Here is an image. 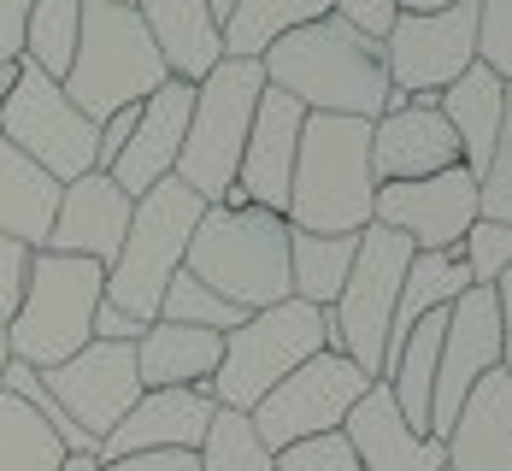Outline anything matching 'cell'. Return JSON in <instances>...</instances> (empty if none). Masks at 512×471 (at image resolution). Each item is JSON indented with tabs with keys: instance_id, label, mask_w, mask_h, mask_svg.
Segmentation results:
<instances>
[{
	"instance_id": "cell-1",
	"label": "cell",
	"mask_w": 512,
	"mask_h": 471,
	"mask_svg": "<svg viewBox=\"0 0 512 471\" xmlns=\"http://www.w3.org/2000/svg\"><path fill=\"white\" fill-rule=\"evenodd\" d=\"M265 83L295 95L307 112L324 118H365L377 124L383 101H389V65H383V42H371L365 30L342 24L336 12L318 18L307 30L283 36L277 48L259 59Z\"/></svg>"
},
{
	"instance_id": "cell-2",
	"label": "cell",
	"mask_w": 512,
	"mask_h": 471,
	"mask_svg": "<svg viewBox=\"0 0 512 471\" xmlns=\"http://www.w3.org/2000/svg\"><path fill=\"white\" fill-rule=\"evenodd\" d=\"M377 207V177H371V124L365 118H324L307 112L295 183H289V230L312 236H359Z\"/></svg>"
},
{
	"instance_id": "cell-3",
	"label": "cell",
	"mask_w": 512,
	"mask_h": 471,
	"mask_svg": "<svg viewBox=\"0 0 512 471\" xmlns=\"http://www.w3.org/2000/svg\"><path fill=\"white\" fill-rule=\"evenodd\" d=\"M189 277L224 295L242 313H265L289 301V218L265 207H206L189 236Z\"/></svg>"
},
{
	"instance_id": "cell-4",
	"label": "cell",
	"mask_w": 512,
	"mask_h": 471,
	"mask_svg": "<svg viewBox=\"0 0 512 471\" xmlns=\"http://www.w3.org/2000/svg\"><path fill=\"white\" fill-rule=\"evenodd\" d=\"M159 83H171V71L154 53V36H148L142 12L136 6H112V0H83L77 59H71V71L59 83L65 101L101 130L112 112L142 106Z\"/></svg>"
},
{
	"instance_id": "cell-5",
	"label": "cell",
	"mask_w": 512,
	"mask_h": 471,
	"mask_svg": "<svg viewBox=\"0 0 512 471\" xmlns=\"http://www.w3.org/2000/svg\"><path fill=\"white\" fill-rule=\"evenodd\" d=\"M106 301V265L71 254H36L24 307L6 324V354L36 371L65 366L95 342V307Z\"/></svg>"
},
{
	"instance_id": "cell-6",
	"label": "cell",
	"mask_w": 512,
	"mask_h": 471,
	"mask_svg": "<svg viewBox=\"0 0 512 471\" xmlns=\"http://www.w3.org/2000/svg\"><path fill=\"white\" fill-rule=\"evenodd\" d=\"M201 212H206V201L195 189H183L177 177H165L159 189H148V195L136 201L130 236H124L118 260L106 271V301H112L118 313L142 318V324L159 318V301H165L171 277L189 260V236H195Z\"/></svg>"
},
{
	"instance_id": "cell-7",
	"label": "cell",
	"mask_w": 512,
	"mask_h": 471,
	"mask_svg": "<svg viewBox=\"0 0 512 471\" xmlns=\"http://www.w3.org/2000/svg\"><path fill=\"white\" fill-rule=\"evenodd\" d=\"M259 95H265V71L259 59H224L206 83H195V112H189V136L177 154V183L195 189L206 207H218L236 189L242 148L254 130Z\"/></svg>"
},
{
	"instance_id": "cell-8",
	"label": "cell",
	"mask_w": 512,
	"mask_h": 471,
	"mask_svg": "<svg viewBox=\"0 0 512 471\" xmlns=\"http://www.w3.org/2000/svg\"><path fill=\"white\" fill-rule=\"evenodd\" d=\"M324 348H330V318L289 295V301H277L265 313H248L242 330L224 336V360H218V377L206 389H212L218 407L254 413L283 377H295Z\"/></svg>"
},
{
	"instance_id": "cell-9",
	"label": "cell",
	"mask_w": 512,
	"mask_h": 471,
	"mask_svg": "<svg viewBox=\"0 0 512 471\" xmlns=\"http://www.w3.org/2000/svg\"><path fill=\"white\" fill-rule=\"evenodd\" d=\"M412 265V242L383 230V224H365L359 230V254L354 271L330 307V348L348 354L371 383L383 377V354H389V324H395V301H401V283H407Z\"/></svg>"
},
{
	"instance_id": "cell-10",
	"label": "cell",
	"mask_w": 512,
	"mask_h": 471,
	"mask_svg": "<svg viewBox=\"0 0 512 471\" xmlns=\"http://www.w3.org/2000/svg\"><path fill=\"white\" fill-rule=\"evenodd\" d=\"M0 142H12L24 159H36L53 183H77L95 171V148H101V130L65 101V89L42 77L36 65L18 59V83L0 106Z\"/></svg>"
},
{
	"instance_id": "cell-11",
	"label": "cell",
	"mask_w": 512,
	"mask_h": 471,
	"mask_svg": "<svg viewBox=\"0 0 512 471\" xmlns=\"http://www.w3.org/2000/svg\"><path fill=\"white\" fill-rule=\"evenodd\" d=\"M365 389H371V377H365L348 354L324 348V354H312L295 377H283L248 419H254L259 442H265L271 454H283V448H295V442H312V436L342 430L348 413L365 401Z\"/></svg>"
},
{
	"instance_id": "cell-12",
	"label": "cell",
	"mask_w": 512,
	"mask_h": 471,
	"mask_svg": "<svg viewBox=\"0 0 512 471\" xmlns=\"http://www.w3.org/2000/svg\"><path fill=\"white\" fill-rule=\"evenodd\" d=\"M383 65L389 89H401L418 106H436V95L477 65V0H460L430 18H395L383 36Z\"/></svg>"
},
{
	"instance_id": "cell-13",
	"label": "cell",
	"mask_w": 512,
	"mask_h": 471,
	"mask_svg": "<svg viewBox=\"0 0 512 471\" xmlns=\"http://www.w3.org/2000/svg\"><path fill=\"white\" fill-rule=\"evenodd\" d=\"M371 224L407 236L412 254H454L477 224V177L465 165H448L418 183H377Z\"/></svg>"
},
{
	"instance_id": "cell-14",
	"label": "cell",
	"mask_w": 512,
	"mask_h": 471,
	"mask_svg": "<svg viewBox=\"0 0 512 471\" xmlns=\"http://www.w3.org/2000/svg\"><path fill=\"white\" fill-rule=\"evenodd\" d=\"M501 366V307L495 289H465L448 307L442 330V360H436V389H430V436L448 442V430L460 419L465 395Z\"/></svg>"
},
{
	"instance_id": "cell-15",
	"label": "cell",
	"mask_w": 512,
	"mask_h": 471,
	"mask_svg": "<svg viewBox=\"0 0 512 471\" xmlns=\"http://www.w3.org/2000/svg\"><path fill=\"white\" fill-rule=\"evenodd\" d=\"M42 383L65 407V419L83 436H95V442H106L124 424V413L142 401V377H136V348L130 342H89L65 366L42 371Z\"/></svg>"
},
{
	"instance_id": "cell-16",
	"label": "cell",
	"mask_w": 512,
	"mask_h": 471,
	"mask_svg": "<svg viewBox=\"0 0 512 471\" xmlns=\"http://www.w3.org/2000/svg\"><path fill=\"white\" fill-rule=\"evenodd\" d=\"M301 130H307V106L265 83L254 130H248V148H242L236 189H230L218 207H265V212L283 218L289 183H295V154H301Z\"/></svg>"
},
{
	"instance_id": "cell-17",
	"label": "cell",
	"mask_w": 512,
	"mask_h": 471,
	"mask_svg": "<svg viewBox=\"0 0 512 471\" xmlns=\"http://www.w3.org/2000/svg\"><path fill=\"white\" fill-rule=\"evenodd\" d=\"M189 112H195V89L189 83H159L154 95L142 101L136 112V130H130V142H124V154L118 165L106 171L130 201H142L148 189H159L171 171H177V154H183V136H189Z\"/></svg>"
},
{
	"instance_id": "cell-18",
	"label": "cell",
	"mask_w": 512,
	"mask_h": 471,
	"mask_svg": "<svg viewBox=\"0 0 512 471\" xmlns=\"http://www.w3.org/2000/svg\"><path fill=\"white\" fill-rule=\"evenodd\" d=\"M130 212L136 201L106 177V171H89L77 183H65L59 195V218H53L48 254H71V260H95L112 271L124 236H130Z\"/></svg>"
},
{
	"instance_id": "cell-19",
	"label": "cell",
	"mask_w": 512,
	"mask_h": 471,
	"mask_svg": "<svg viewBox=\"0 0 512 471\" xmlns=\"http://www.w3.org/2000/svg\"><path fill=\"white\" fill-rule=\"evenodd\" d=\"M218 413L212 389H142V401L124 413V424L101 442V460H124V454H159V448H183L201 454L206 424Z\"/></svg>"
},
{
	"instance_id": "cell-20",
	"label": "cell",
	"mask_w": 512,
	"mask_h": 471,
	"mask_svg": "<svg viewBox=\"0 0 512 471\" xmlns=\"http://www.w3.org/2000/svg\"><path fill=\"white\" fill-rule=\"evenodd\" d=\"M359 471H448V448L424 430H412L389 395V383H371L348 424H342Z\"/></svg>"
},
{
	"instance_id": "cell-21",
	"label": "cell",
	"mask_w": 512,
	"mask_h": 471,
	"mask_svg": "<svg viewBox=\"0 0 512 471\" xmlns=\"http://www.w3.org/2000/svg\"><path fill=\"white\" fill-rule=\"evenodd\" d=\"M460 165V142L436 106H401L371 124V177L377 183H418Z\"/></svg>"
},
{
	"instance_id": "cell-22",
	"label": "cell",
	"mask_w": 512,
	"mask_h": 471,
	"mask_svg": "<svg viewBox=\"0 0 512 471\" xmlns=\"http://www.w3.org/2000/svg\"><path fill=\"white\" fill-rule=\"evenodd\" d=\"M136 12H142V24L154 36V53L165 59V71L177 83L195 89L224 65V30H218L206 0H142Z\"/></svg>"
},
{
	"instance_id": "cell-23",
	"label": "cell",
	"mask_w": 512,
	"mask_h": 471,
	"mask_svg": "<svg viewBox=\"0 0 512 471\" xmlns=\"http://www.w3.org/2000/svg\"><path fill=\"white\" fill-rule=\"evenodd\" d=\"M442 448L448 471H512V377L501 366L465 395Z\"/></svg>"
},
{
	"instance_id": "cell-24",
	"label": "cell",
	"mask_w": 512,
	"mask_h": 471,
	"mask_svg": "<svg viewBox=\"0 0 512 471\" xmlns=\"http://www.w3.org/2000/svg\"><path fill=\"white\" fill-rule=\"evenodd\" d=\"M224 360V336L195 324H165L154 318L136 342V377L142 389H206Z\"/></svg>"
},
{
	"instance_id": "cell-25",
	"label": "cell",
	"mask_w": 512,
	"mask_h": 471,
	"mask_svg": "<svg viewBox=\"0 0 512 471\" xmlns=\"http://www.w3.org/2000/svg\"><path fill=\"white\" fill-rule=\"evenodd\" d=\"M436 112L448 118L454 142H460V165L471 177H483V165L495 154V136H501V118H507V83L483 65H471L454 89L436 95Z\"/></svg>"
},
{
	"instance_id": "cell-26",
	"label": "cell",
	"mask_w": 512,
	"mask_h": 471,
	"mask_svg": "<svg viewBox=\"0 0 512 471\" xmlns=\"http://www.w3.org/2000/svg\"><path fill=\"white\" fill-rule=\"evenodd\" d=\"M59 183L36 159H24L12 142H0V236L24 242V248H48L53 218H59Z\"/></svg>"
},
{
	"instance_id": "cell-27",
	"label": "cell",
	"mask_w": 512,
	"mask_h": 471,
	"mask_svg": "<svg viewBox=\"0 0 512 471\" xmlns=\"http://www.w3.org/2000/svg\"><path fill=\"white\" fill-rule=\"evenodd\" d=\"M465 289H471V271H465L460 248L454 254H412L401 301H395V324H389V354L407 342L412 324H424L430 313H448ZM389 354H383V366H389Z\"/></svg>"
},
{
	"instance_id": "cell-28",
	"label": "cell",
	"mask_w": 512,
	"mask_h": 471,
	"mask_svg": "<svg viewBox=\"0 0 512 471\" xmlns=\"http://www.w3.org/2000/svg\"><path fill=\"white\" fill-rule=\"evenodd\" d=\"M330 18V0H236L224 18V59H265L283 36Z\"/></svg>"
},
{
	"instance_id": "cell-29",
	"label": "cell",
	"mask_w": 512,
	"mask_h": 471,
	"mask_svg": "<svg viewBox=\"0 0 512 471\" xmlns=\"http://www.w3.org/2000/svg\"><path fill=\"white\" fill-rule=\"evenodd\" d=\"M359 236H312V230H289V289L295 301H307L318 313L336 307L348 271H354Z\"/></svg>"
},
{
	"instance_id": "cell-30",
	"label": "cell",
	"mask_w": 512,
	"mask_h": 471,
	"mask_svg": "<svg viewBox=\"0 0 512 471\" xmlns=\"http://www.w3.org/2000/svg\"><path fill=\"white\" fill-rule=\"evenodd\" d=\"M77 36H83V0H36L30 24H24V65L65 83V71L77 59Z\"/></svg>"
},
{
	"instance_id": "cell-31",
	"label": "cell",
	"mask_w": 512,
	"mask_h": 471,
	"mask_svg": "<svg viewBox=\"0 0 512 471\" xmlns=\"http://www.w3.org/2000/svg\"><path fill=\"white\" fill-rule=\"evenodd\" d=\"M59 466H65V442L24 401L0 395V471H59Z\"/></svg>"
},
{
	"instance_id": "cell-32",
	"label": "cell",
	"mask_w": 512,
	"mask_h": 471,
	"mask_svg": "<svg viewBox=\"0 0 512 471\" xmlns=\"http://www.w3.org/2000/svg\"><path fill=\"white\" fill-rule=\"evenodd\" d=\"M201 471H277V454L254 436L248 413L218 407L212 424H206V442H201Z\"/></svg>"
},
{
	"instance_id": "cell-33",
	"label": "cell",
	"mask_w": 512,
	"mask_h": 471,
	"mask_svg": "<svg viewBox=\"0 0 512 471\" xmlns=\"http://www.w3.org/2000/svg\"><path fill=\"white\" fill-rule=\"evenodd\" d=\"M159 318H165V324L218 330V336H230V330H242V324H248L242 307H230L224 295H212L201 277H189V271H177V277H171V289H165V301H159Z\"/></svg>"
},
{
	"instance_id": "cell-34",
	"label": "cell",
	"mask_w": 512,
	"mask_h": 471,
	"mask_svg": "<svg viewBox=\"0 0 512 471\" xmlns=\"http://www.w3.org/2000/svg\"><path fill=\"white\" fill-rule=\"evenodd\" d=\"M460 260H465V271H471V289H495L512 271V230L495 224V218H477L460 242Z\"/></svg>"
},
{
	"instance_id": "cell-35",
	"label": "cell",
	"mask_w": 512,
	"mask_h": 471,
	"mask_svg": "<svg viewBox=\"0 0 512 471\" xmlns=\"http://www.w3.org/2000/svg\"><path fill=\"white\" fill-rule=\"evenodd\" d=\"M477 218H495L512 230V83H507V118H501V136H495V154L477 177Z\"/></svg>"
},
{
	"instance_id": "cell-36",
	"label": "cell",
	"mask_w": 512,
	"mask_h": 471,
	"mask_svg": "<svg viewBox=\"0 0 512 471\" xmlns=\"http://www.w3.org/2000/svg\"><path fill=\"white\" fill-rule=\"evenodd\" d=\"M477 65L512 83V0H477Z\"/></svg>"
},
{
	"instance_id": "cell-37",
	"label": "cell",
	"mask_w": 512,
	"mask_h": 471,
	"mask_svg": "<svg viewBox=\"0 0 512 471\" xmlns=\"http://www.w3.org/2000/svg\"><path fill=\"white\" fill-rule=\"evenodd\" d=\"M277 471H359V460H354V448H348V436L330 430V436H312V442L283 448Z\"/></svg>"
},
{
	"instance_id": "cell-38",
	"label": "cell",
	"mask_w": 512,
	"mask_h": 471,
	"mask_svg": "<svg viewBox=\"0 0 512 471\" xmlns=\"http://www.w3.org/2000/svg\"><path fill=\"white\" fill-rule=\"evenodd\" d=\"M30 265H36V248H24V242L0 236V330L18 318V307H24V289H30Z\"/></svg>"
},
{
	"instance_id": "cell-39",
	"label": "cell",
	"mask_w": 512,
	"mask_h": 471,
	"mask_svg": "<svg viewBox=\"0 0 512 471\" xmlns=\"http://www.w3.org/2000/svg\"><path fill=\"white\" fill-rule=\"evenodd\" d=\"M330 12H336L342 24L365 30L371 42H383V36H389V24H395V0H330Z\"/></svg>"
},
{
	"instance_id": "cell-40",
	"label": "cell",
	"mask_w": 512,
	"mask_h": 471,
	"mask_svg": "<svg viewBox=\"0 0 512 471\" xmlns=\"http://www.w3.org/2000/svg\"><path fill=\"white\" fill-rule=\"evenodd\" d=\"M101 471H201V454L159 448V454H124V460H101Z\"/></svg>"
},
{
	"instance_id": "cell-41",
	"label": "cell",
	"mask_w": 512,
	"mask_h": 471,
	"mask_svg": "<svg viewBox=\"0 0 512 471\" xmlns=\"http://www.w3.org/2000/svg\"><path fill=\"white\" fill-rule=\"evenodd\" d=\"M36 0H0V65L24 59V24H30Z\"/></svg>"
},
{
	"instance_id": "cell-42",
	"label": "cell",
	"mask_w": 512,
	"mask_h": 471,
	"mask_svg": "<svg viewBox=\"0 0 512 471\" xmlns=\"http://www.w3.org/2000/svg\"><path fill=\"white\" fill-rule=\"evenodd\" d=\"M142 330H148L142 318L118 313L112 301H101V307H95V342H130V348H136V342H142Z\"/></svg>"
},
{
	"instance_id": "cell-43",
	"label": "cell",
	"mask_w": 512,
	"mask_h": 471,
	"mask_svg": "<svg viewBox=\"0 0 512 471\" xmlns=\"http://www.w3.org/2000/svg\"><path fill=\"white\" fill-rule=\"evenodd\" d=\"M495 307H501V371L512 377V271L495 283Z\"/></svg>"
},
{
	"instance_id": "cell-44",
	"label": "cell",
	"mask_w": 512,
	"mask_h": 471,
	"mask_svg": "<svg viewBox=\"0 0 512 471\" xmlns=\"http://www.w3.org/2000/svg\"><path fill=\"white\" fill-rule=\"evenodd\" d=\"M460 0H395V18H430V12H448Z\"/></svg>"
},
{
	"instance_id": "cell-45",
	"label": "cell",
	"mask_w": 512,
	"mask_h": 471,
	"mask_svg": "<svg viewBox=\"0 0 512 471\" xmlns=\"http://www.w3.org/2000/svg\"><path fill=\"white\" fill-rule=\"evenodd\" d=\"M59 471H101V460H95V454H65Z\"/></svg>"
},
{
	"instance_id": "cell-46",
	"label": "cell",
	"mask_w": 512,
	"mask_h": 471,
	"mask_svg": "<svg viewBox=\"0 0 512 471\" xmlns=\"http://www.w3.org/2000/svg\"><path fill=\"white\" fill-rule=\"evenodd\" d=\"M12 83H18V59H12V65H0V106H6V95H12Z\"/></svg>"
},
{
	"instance_id": "cell-47",
	"label": "cell",
	"mask_w": 512,
	"mask_h": 471,
	"mask_svg": "<svg viewBox=\"0 0 512 471\" xmlns=\"http://www.w3.org/2000/svg\"><path fill=\"white\" fill-rule=\"evenodd\" d=\"M206 6H212V18H218V30H224V18H230V6H236V0H206Z\"/></svg>"
},
{
	"instance_id": "cell-48",
	"label": "cell",
	"mask_w": 512,
	"mask_h": 471,
	"mask_svg": "<svg viewBox=\"0 0 512 471\" xmlns=\"http://www.w3.org/2000/svg\"><path fill=\"white\" fill-rule=\"evenodd\" d=\"M6 360H12V354H6V330H0V371H6Z\"/></svg>"
},
{
	"instance_id": "cell-49",
	"label": "cell",
	"mask_w": 512,
	"mask_h": 471,
	"mask_svg": "<svg viewBox=\"0 0 512 471\" xmlns=\"http://www.w3.org/2000/svg\"><path fill=\"white\" fill-rule=\"evenodd\" d=\"M112 6H142V0H112Z\"/></svg>"
}]
</instances>
